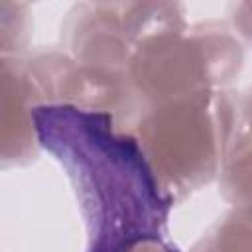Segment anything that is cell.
I'll list each match as a JSON object with an SVG mask.
<instances>
[{
    "label": "cell",
    "mask_w": 252,
    "mask_h": 252,
    "mask_svg": "<svg viewBox=\"0 0 252 252\" xmlns=\"http://www.w3.org/2000/svg\"><path fill=\"white\" fill-rule=\"evenodd\" d=\"M39 148L73 187L85 226L83 252H134L169 240L175 199L132 130L102 110L41 104L33 114Z\"/></svg>",
    "instance_id": "obj_1"
},
{
    "label": "cell",
    "mask_w": 252,
    "mask_h": 252,
    "mask_svg": "<svg viewBox=\"0 0 252 252\" xmlns=\"http://www.w3.org/2000/svg\"><path fill=\"white\" fill-rule=\"evenodd\" d=\"M230 89H205L144 106L132 120L163 187L181 201L219 177L236 132L238 104Z\"/></svg>",
    "instance_id": "obj_2"
},
{
    "label": "cell",
    "mask_w": 252,
    "mask_h": 252,
    "mask_svg": "<svg viewBox=\"0 0 252 252\" xmlns=\"http://www.w3.org/2000/svg\"><path fill=\"white\" fill-rule=\"evenodd\" d=\"M242 59L244 47L226 22L207 20L138 43L126 79L140 112L148 104L179 94L228 89Z\"/></svg>",
    "instance_id": "obj_3"
},
{
    "label": "cell",
    "mask_w": 252,
    "mask_h": 252,
    "mask_svg": "<svg viewBox=\"0 0 252 252\" xmlns=\"http://www.w3.org/2000/svg\"><path fill=\"white\" fill-rule=\"evenodd\" d=\"M2 163L22 165L37 156V134L33 114L43 104L39 91L30 79L24 53L2 55Z\"/></svg>",
    "instance_id": "obj_4"
},
{
    "label": "cell",
    "mask_w": 252,
    "mask_h": 252,
    "mask_svg": "<svg viewBox=\"0 0 252 252\" xmlns=\"http://www.w3.org/2000/svg\"><path fill=\"white\" fill-rule=\"evenodd\" d=\"M217 179L222 197L232 209L252 217V136L234 132Z\"/></svg>",
    "instance_id": "obj_5"
},
{
    "label": "cell",
    "mask_w": 252,
    "mask_h": 252,
    "mask_svg": "<svg viewBox=\"0 0 252 252\" xmlns=\"http://www.w3.org/2000/svg\"><path fill=\"white\" fill-rule=\"evenodd\" d=\"M189 252H252V217L230 209L209 226Z\"/></svg>",
    "instance_id": "obj_6"
},
{
    "label": "cell",
    "mask_w": 252,
    "mask_h": 252,
    "mask_svg": "<svg viewBox=\"0 0 252 252\" xmlns=\"http://www.w3.org/2000/svg\"><path fill=\"white\" fill-rule=\"evenodd\" d=\"M30 6L0 0V43L2 55H22L28 51Z\"/></svg>",
    "instance_id": "obj_7"
},
{
    "label": "cell",
    "mask_w": 252,
    "mask_h": 252,
    "mask_svg": "<svg viewBox=\"0 0 252 252\" xmlns=\"http://www.w3.org/2000/svg\"><path fill=\"white\" fill-rule=\"evenodd\" d=\"M226 26L242 43L252 49V2H232L226 6Z\"/></svg>",
    "instance_id": "obj_8"
},
{
    "label": "cell",
    "mask_w": 252,
    "mask_h": 252,
    "mask_svg": "<svg viewBox=\"0 0 252 252\" xmlns=\"http://www.w3.org/2000/svg\"><path fill=\"white\" fill-rule=\"evenodd\" d=\"M236 104H238L236 130L252 136V87H248L242 94L236 96Z\"/></svg>",
    "instance_id": "obj_9"
},
{
    "label": "cell",
    "mask_w": 252,
    "mask_h": 252,
    "mask_svg": "<svg viewBox=\"0 0 252 252\" xmlns=\"http://www.w3.org/2000/svg\"><path fill=\"white\" fill-rule=\"evenodd\" d=\"M134 252H181L171 240H161V242H146L138 246Z\"/></svg>",
    "instance_id": "obj_10"
}]
</instances>
